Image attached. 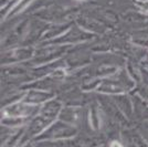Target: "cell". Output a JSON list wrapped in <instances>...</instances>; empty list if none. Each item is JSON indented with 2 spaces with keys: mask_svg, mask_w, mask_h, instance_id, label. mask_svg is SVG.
Segmentation results:
<instances>
[{
  "mask_svg": "<svg viewBox=\"0 0 148 147\" xmlns=\"http://www.w3.org/2000/svg\"><path fill=\"white\" fill-rule=\"evenodd\" d=\"M111 147H123L121 144H118V143H116V142H114L113 144L111 145Z\"/></svg>",
  "mask_w": 148,
  "mask_h": 147,
  "instance_id": "6da1fadb",
  "label": "cell"
}]
</instances>
